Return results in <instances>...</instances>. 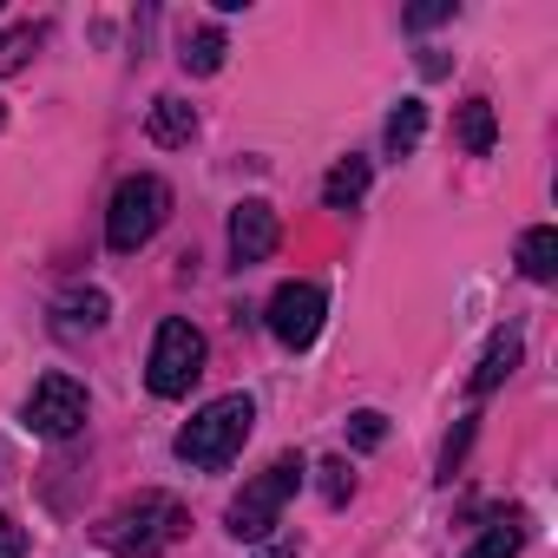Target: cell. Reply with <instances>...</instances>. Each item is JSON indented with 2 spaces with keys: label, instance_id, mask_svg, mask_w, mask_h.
I'll list each match as a JSON object with an SVG mask.
<instances>
[{
  "label": "cell",
  "instance_id": "1",
  "mask_svg": "<svg viewBox=\"0 0 558 558\" xmlns=\"http://www.w3.org/2000/svg\"><path fill=\"white\" fill-rule=\"evenodd\" d=\"M250 427H256V401L250 395H217L178 427V460L197 466V473H217V466H230L243 453Z\"/></svg>",
  "mask_w": 558,
  "mask_h": 558
},
{
  "label": "cell",
  "instance_id": "2",
  "mask_svg": "<svg viewBox=\"0 0 558 558\" xmlns=\"http://www.w3.org/2000/svg\"><path fill=\"white\" fill-rule=\"evenodd\" d=\"M184 525H191V512L171 493H138L99 525V545L119 551V558H158V551H171L184 538Z\"/></svg>",
  "mask_w": 558,
  "mask_h": 558
},
{
  "label": "cell",
  "instance_id": "3",
  "mask_svg": "<svg viewBox=\"0 0 558 558\" xmlns=\"http://www.w3.org/2000/svg\"><path fill=\"white\" fill-rule=\"evenodd\" d=\"M310 480V460L303 453H276L256 480H243V493L230 499V538H243V545H263L269 532H276V519H283V506H290V493Z\"/></svg>",
  "mask_w": 558,
  "mask_h": 558
},
{
  "label": "cell",
  "instance_id": "4",
  "mask_svg": "<svg viewBox=\"0 0 558 558\" xmlns=\"http://www.w3.org/2000/svg\"><path fill=\"white\" fill-rule=\"evenodd\" d=\"M165 217H171V184H165V178H151V171H138V178H125V184L112 191L106 243H112L119 256H132V250H145V243L165 230Z\"/></svg>",
  "mask_w": 558,
  "mask_h": 558
},
{
  "label": "cell",
  "instance_id": "5",
  "mask_svg": "<svg viewBox=\"0 0 558 558\" xmlns=\"http://www.w3.org/2000/svg\"><path fill=\"white\" fill-rule=\"evenodd\" d=\"M197 375H204V336H197L184 316L158 323V336H151V362H145V388H151L158 401H178V395H191Z\"/></svg>",
  "mask_w": 558,
  "mask_h": 558
},
{
  "label": "cell",
  "instance_id": "6",
  "mask_svg": "<svg viewBox=\"0 0 558 558\" xmlns=\"http://www.w3.org/2000/svg\"><path fill=\"white\" fill-rule=\"evenodd\" d=\"M27 427L40 440H73L86 427V388L73 375H40L27 395Z\"/></svg>",
  "mask_w": 558,
  "mask_h": 558
},
{
  "label": "cell",
  "instance_id": "7",
  "mask_svg": "<svg viewBox=\"0 0 558 558\" xmlns=\"http://www.w3.org/2000/svg\"><path fill=\"white\" fill-rule=\"evenodd\" d=\"M323 316H329V296L323 283H283L269 296V336L283 349H310L323 336Z\"/></svg>",
  "mask_w": 558,
  "mask_h": 558
},
{
  "label": "cell",
  "instance_id": "8",
  "mask_svg": "<svg viewBox=\"0 0 558 558\" xmlns=\"http://www.w3.org/2000/svg\"><path fill=\"white\" fill-rule=\"evenodd\" d=\"M276 243H283V223H276V210H269L263 197H243V204L230 210V256H236V263H263Z\"/></svg>",
  "mask_w": 558,
  "mask_h": 558
},
{
  "label": "cell",
  "instance_id": "9",
  "mask_svg": "<svg viewBox=\"0 0 558 558\" xmlns=\"http://www.w3.org/2000/svg\"><path fill=\"white\" fill-rule=\"evenodd\" d=\"M368 178H375L368 158H342V165L323 178V204H329V210H355V204L368 197Z\"/></svg>",
  "mask_w": 558,
  "mask_h": 558
},
{
  "label": "cell",
  "instance_id": "10",
  "mask_svg": "<svg viewBox=\"0 0 558 558\" xmlns=\"http://www.w3.org/2000/svg\"><path fill=\"white\" fill-rule=\"evenodd\" d=\"M519 269L532 276V283H551V276H558V230L551 223H538V230L519 236Z\"/></svg>",
  "mask_w": 558,
  "mask_h": 558
},
{
  "label": "cell",
  "instance_id": "11",
  "mask_svg": "<svg viewBox=\"0 0 558 558\" xmlns=\"http://www.w3.org/2000/svg\"><path fill=\"white\" fill-rule=\"evenodd\" d=\"M223 53H230V40H223V27H197V34H184V47H178V60H184V73H197V80H210V73L223 66Z\"/></svg>",
  "mask_w": 558,
  "mask_h": 558
},
{
  "label": "cell",
  "instance_id": "12",
  "mask_svg": "<svg viewBox=\"0 0 558 558\" xmlns=\"http://www.w3.org/2000/svg\"><path fill=\"white\" fill-rule=\"evenodd\" d=\"M512 368H519V329L493 336V349H486V355H480V368H473V395H493Z\"/></svg>",
  "mask_w": 558,
  "mask_h": 558
},
{
  "label": "cell",
  "instance_id": "13",
  "mask_svg": "<svg viewBox=\"0 0 558 558\" xmlns=\"http://www.w3.org/2000/svg\"><path fill=\"white\" fill-rule=\"evenodd\" d=\"M519 545H525V519H519V512H506V519H493V525L460 551V558H519Z\"/></svg>",
  "mask_w": 558,
  "mask_h": 558
},
{
  "label": "cell",
  "instance_id": "14",
  "mask_svg": "<svg viewBox=\"0 0 558 558\" xmlns=\"http://www.w3.org/2000/svg\"><path fill=\"white\" fill-rule=\"evenodd\" d=\"M191 132H197V112L184 106V99H151V138L158 145H191Z\"/></svg>",
  "mask_w": 558,
  "mask_h": 558
},
{
  "label": "cell",
  "instance_id": "15",
  "mask_svg": "<svg viewBox=\"0 0 558 558\" xmlns=\"http://www.w3.org/2000/svg\"><path fill=\"white\" fill-rule=\"evenodd\" d=\"M421 132H427V106H421V99H401V106L388 112V151L408 158V151L421 145Z\"/></svg>",
  "mask_w": 558,
  "mask_h": 558
},
{
  "label": "cell",
  "instance_id": "16",
  "mask_svg": "<svg viewBox=\"0 0 558 558\" xmlns=\"http://www.w3.org/2000/svg\"><path fill=\"white\" fill-rule=\"evenodd\" d=\"M460 145H466L473 158H486V151L499 145V125H493V106H486V99H466V106H460Z\"/></svg>",
  "mask_w": 558,
  "mask_h": 558
},
{
  "label": "cell",
  "instance_id": "17",
  "mask_svg": "<svg viewBox=\"0 0 558 558\" xmlns=\"http://www.w3.org/2000/svg\"><path fill=\"white\" fill-rule=\"evenodd\" d=\"M34 47H40V27H8V34H0V80L21 73Z\"/></svg>",
  "mask_w": 558,
  "mask_h": 558
},
{
  "label": "cell",
  "instance_id": "18",
  "mask_svg": "<svg viewBox=\"0 0 558 558\" xmlns=\"http://www.w3.org/2000/svg\"><path fill=\"white\" fill-rule=\"evenodd\" d=\"M388 440V421L375 414V408H362V414H349V447H362V453H375Z\"/></svg>",
  "mask_w": 558,
  "mask_h": 558
},
{
  "label": "cell",
  "instance_id": "19",
  "mask_svg": "<svg viewBox=\"0 0 558 558\" xmlns=\"http://www.w3.org/2000/svg\"><path fill=\"white\" fill-rule=\"evenodd\" d=\"M106 310H112V303H106L99 290H86V296H73V303H66V316H73V323H86V329H93V323H106Z\"/></svg>",
  "mask_w": 558,
  "mask_h": 558
},
{
  "label": "cell",
  "instance_id": "20",
  "mask_svg": "<svg viewBox=\"0 0 558 558\" xmlns=\"http://www.w3.org/2000/svg\"><path fill=\"white\" fill-rule=\"evenodd\" d=\"M323 493H329V506H342V499L355 493V473H349L342 460H329V466H323Z\"/></svg>",
  "mask_w": 558,
  "mask_h": 558
},
{
  "label": "cell",
  "instance_id": "21",
  "mask_svg": "<svg viewBox=\"0 0 558 558\" xmlns=\"http://www.w3.org/2000/svg\"><path fill=\"white\" fill-rule=\"evenodd\" d=\"M0 558H27V532H21V519H8V512H0Z\"/></svg>",
  "mask_w": 558,
  "mask_h": 558
},
{
  "label": "cell",
  "instance_id": "22",
  "mask_svg": "<svg viewBox=\"0 0 558 558\" xmlns=\"http://www.w3.org/2000/svg\"><path fill=\"white\" fill-rule=\"evenodd\" d=\"M440 21H453V0H427V8H414L408 14V27L421 34V27H440Z\"/></svg>",
  "mask_w": 558,
  "mask_h": 558
},
{
  "label": "cell",
  "instance_id": "23",
  "mask_svg": "<svg viewBox=\"0 0 558 558\" xmlns=\"http://www.w3.org/2000/svg\"><path fill=\"white\" fill-rule=\"evenodd\" d=\"M466 440H473V421H460V434L447 440V460H440V466H447V480H453V466H460V453H466Z\"/></svg>",
  "mask_w": 558,
  "mask_h": 558
},
{
  "label": "cell",
  "instance_id": "24",
  "mask_svg": "<svg viewBox=\"0 0 558 558\" xmlns=\"http://www.w3.org/2000/svg\"><path fill=\"white\" fill-rule=\"evenodd\" d=\"M256 558H303V551H296V545H263Z\"/></svg>",
  "mask_w": 558,
  "mask_h": 558
},
{
  "label": "cell",
  "instance_id": "25",
  "mask_svg": "<svg viewBox=\"0 0 558 558\" xmlns=\"http://www.w3.org/2000/svg\"><path fill=\"white\" fill-rule=\"evenodd\" d=\"M0 125H8V106H0Z\"/></svg>",
  "mask_w": 558,
  "mask_h": 558
}]
</instances>
